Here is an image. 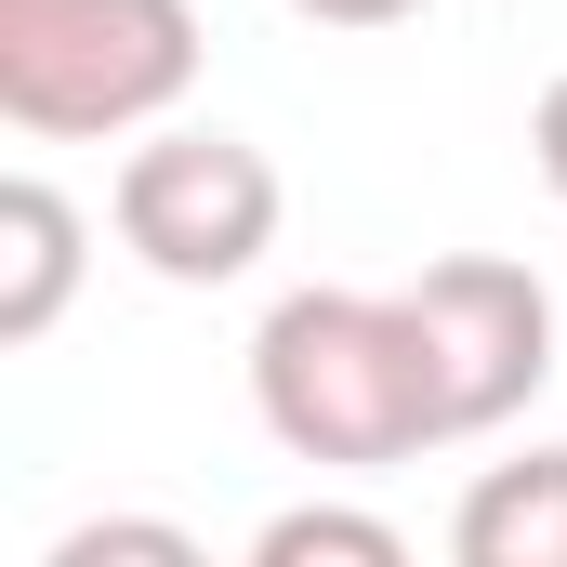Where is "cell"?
Returning <instances> with one entry per match:
<instances>
[{
  "label": "cell",
  "mask_w": 567,
  "mask_h": 567,
  "mask_svg": "<svg viewBox=\"0 0 567 567\" xmlns=\"http://www.w3.org/2000/svg\"><path fill=\"white\" fill-rule=\"evenodd\" d=\"M410 303V343H423V396L435 435H502L542 383H555V290L528 278L515 251H449L396 290Z\"/></svg>",
  "instance_id": "cell-4"
},
{
  "label": "cell",
  "mask_w": 567,
  "mask_h": 567,
  "mask_svg": "<svg viewBox=\"0 0 567 567\" xmlns=\"http://www.w3.org/2000/svg\"><path fill=\"white\" fill-rule=\"evenodd\" d=\"M265 567H410V528L396 515H357V502H290L251 528Z\"/></svg>",
  "instance_id": "cell-7"
},
{
  "label": "cell",
  "mask_w": 567,
  "mask_h": 567,
  "mask_svg": "<svg viewBox=\"0 0 567 567\" xmlns=\"http://www.w3.org/2000/svg\"><path fill=\"white\" fill-rule=\"evenodd\" d=\"M80 238H93V225H80L66 185H40V172L0 185V343H13V357L80 303Z\"/></svg>",
  "instance_id": "cell-5"
},
{
  "label": "cell",
  "mask_w": 567,
  "mask_h": 567,
  "mask_svg": "<svg viewBox=\"0 0 567 567\" xmlns=\"http://www.w3.org/2000/svg\"><path fill=\"white\" fill-rule=\"evenodd\" d=\"M198 93V0H0V120L27 145H133Z\"/></svg>",
  "instance_id": "cell-2"
},
{
  "label": "cell",
  "mask_w": 567,
  "mask_h": 567,
  "mask_svg": "<svg viewBox=\"0 0 567 567\" xmlns=\"http://www.w3.org/2000/svg\"><path fill=\"white\" fill-rule=\"evenodd\" d=\"M278 212H290L278 158L251 133H225V120H158V133H133L120 185H106L120 251H133L145 278H172V290L251 278V265L278 251Z\"/></svg>",
  "instance_id": "cell-3"
},
{
  "label": "cell",
  "mask_w": 567,
  "mask_h": 567,
  "mask_svg": "<svg viewBox=\"0 0 567 567\" xmlns=\"http://www.w3.org/2000/svg\"><path fill=\"white\" fill-rule=\"evenodd\" d=\"M449 555L462 567H567V449L488 462L449 515Z\"/></svg>",
  "instance_id": "cell-6"
},
{
  "label": "cell",
  "mask_w": 567,
  "mask_h": 567,
  "mask_svg": "<svg viewBox=\"0 0 567 567\" xmlns=\"http://www.w3.org/2000/svg\"><path fill=\"white\" fill-rule=\"evenodd\" d=\"M528 158H542V185L567 198V66L542 80V106H528Z\"/></svg>",
  "instance_id": "cell-9"
},
{
  "label": "cell",
  "mask_w": 567,
  "mask_h": 567,
  "mask_svg": "<svg viewBox=\"0 0 567 567\" xmlns=\"http://www.w3.org/2000/svg\"><path fill=\"white\" fill-rule=\"evenodd\" d=\"M40 567H198V542L158 528V515H106V528H66Z\"/></svg>",
  "instance_id": "cell-8"
},
{
  "label": "cell",
  "mask_w": 567,
  "mask_h": 567,
  "mask_svg": "<svg viewBox=\"0 0 567 567\" xmlns=\"http://www.w3.org/2000/svg\"><path fill=\"white\" fill-rule=\"evenodd\" d=\"M251 410L317 475H383V462L449 449L396 290H290L278 317L251 330Z\"/></svg>",
  "instance_id": "cell-1"
},
{
  "label": "cell",
  "mask_w": 567,
  "mask_h": 567,
  "mask_svg": "<svg viewBox=\"0 0 567 567\" xmlns=\"http://www.w3.org/2000/svg\"><path fill=\"white\" fill-rule=\"evenodd\" d=\"M290 13H303V27H410L423 0H290Z\"/></svg>",
  "instance_id": "cell-10"
}]
</instances>
